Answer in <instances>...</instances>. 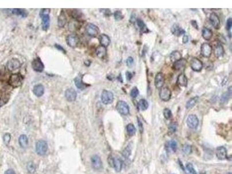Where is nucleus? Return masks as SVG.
Wrapping results in <instances>:
<instances>
[{
	"label": "nucleus",
	"instance_id": "obj_1",
	"mask_svg": "<svg viewBox=\"0 0 232 174\" xmlns=\"http://www.w3.org/2000/svg\"><path fill=\"white\" fill-rule=\"evenodd\" d=\"M49 9H42L40 12V16L42 19V28L44 31H47L49 27Z\"/></svg>",
	"mask_w": 232,
	"mask_h": 174
},
{
	"label": "nucleus",
	"instance_id": "obj_2",
	"mask_svg": "<svg viewBox=\"0 0 232 174\" xmlns=\"http://www.w3.org/2000/svg\"><path fill=\"white\" fill-rule=\"evenodd\" d=\"M48 146L47 142L44 140H39L37 142L36 144V151L39 156L45 155L48 150Z\"/></svg>",
	"mask_w": 232,
	"mask_h": 174
},
{
	"label": "nucleus",
	"instance_id": "obj_3",
	"mask_svg": "<svg viewBox=\"0 0 232 174\" xmlns=\"http://www.w3.org/2000/svg\"><path fill=\"white\" fill-rule=\"evenodd\" d=\"M23 80V78L20 74H13L11 76L8 83L11 86L14 87V88H16L22 84Z\"/></svg>",
	"mask_w": 232,
	"mask_h": 174
},
{
	"label": "nucleus",
	"instance_id": "obj_4",
	"mask_svg": "<svg viewBox=\"0 0 232 174\" xmlns=\"http://www.w3.org/2000/svg\"><path fill=\"white\" fill-rule=\"evenodd\" d=\"M116 109L119 113L122 115H127L129 113V107L127 102L123 100H120L116 105Z\"/></svg>",
	"mask_w": 232,
	"mask_h": 174
},
{
	"label": "nucleus",
	"instance_id": "obj_5",
	"mask_svg": "<svg viewBox=\"0 0 232 174\" xmlns=\"http://www.w3.org/2000/svg\"><path fill=\"white\" fill-rule=\"evenodd\" d=\"M101 100L102 103L105 105L110 104L113 102L114 95L111 91L103 90L101 95Z\"/></svg>",
	"mask_w": 232,
	"mask_h": 174
},
{
	"label": "nucleus",
	"instance_id": "obj_6",
	"mask_svg": "<svg viewBox=\"0 0 232 174\" xmlns=\"http://www.w3.org/2000/svg\"><path fill=\"white\" fill-rule=\"evenodd\" d=\"M85 30L86 33L91 37H96L99 33V28L92 23H88L87 24Z\"/></svg>",
	"mask_w": 232,
	"mask_h": 174
},
{
	"label": "nucleus",
	"instance_id": "obj_7",
	"mask_svg": "<svg viewBox=\"0 0 232 174\" xmlns=\"http://www.w3.org/2000/svg\"><path fill=\"white\" fill-rule=\"evenodd\" d=\"M212 48L208 43H203L201 46V54L202 56L209 58L212 53Z\"/></svg>",
	"mask_w": 232,
	"mask_h": 174
},
{
	"label": "nucleus",
	"instance_id": "obj_8",
	"mask_svg": "<svg viewBox=\"0 0 232 174\" xmlns=\"http://www.w3.org/2000/svg\"><path fill=\"white\" fill-rule=\"evenodd\" d=\"M187 125L191 129H196L198 125V119L194 114H190L188 116L187 119Z\"/></svg>",
	"mask_w": 232,
	"mask_h": 174
},
{
	"label": "nucleus",
	"instance_id": "obj_9",
	"mask_svg": "<svg viewBox=\"0 0 232 174\" xmlns=\"http://www.w3.org/2000/svg\"><path fill=\"white\" fill-rule=\"evenodd\" d=\"M190 65L192 69L197 72L200 71L203 67L202 62L196 57H194L190 61Z\"/></svg>",
	"mask_w": 232,
	"mask_h": 174
},
{
	"label": "nucleus",
	"instance_id": "obj_10",
	"mask_svg": "<svg viewBox=\"0 0 232 174\" xmlns=\"http://www.w3.org/2000/svg\"><path fill=\"white\" fill-rule=\"evenodd\" d=\"M159 96L162 100L167 102L171 99V91L168 87H163L160 91Z\"/></svg>",
	"mask_w": 232,
	"mask_h": 174
},
{
	"label": "nucleus",
	"instance_id": "obj_11",
	"mask_svg": "<svg viewBox=\"0 0 232 174\" xmlns=\"http://www.w3.org/2000/svg\"><path fill=\"white\" fill-rule=\"evenodd\" d=\"M91 164L92 168L95 170H100L102 168V161L101 158L98 155H94L91 158Z\"/></svg>",
	"mask_w": 232,
	"mask_h": 174
},
{
	"label": "nucleus",
	"instance_id": "obj_12",
	"mask_svg": "<svg viewBox=\"0 0 232 174\" xmlns=\"http://www.w3.org/2000/svg\"><path fill=\"white\" fill-rule=\"evenodd\" d=\"M32 66L33 69L37 72H42L44 69V65L39 57H37L33 60Z\"/></svg>",
	"mask_w": 232,
	"mask_h": 174
},
{
	"label": "nucleus",
	"instance_id": "obj_13",
	"mask_svg": "<svg viewBox=\"0 0 232 174\" xmlns=\"http://www.w3.org/2000/svg\"><path fill=\"white\" fill-rule=\"evenodd\" d=\"M21 66L19 61L16 58H12L7 63V68L9 71H12L19 69Z\"/></svg>",
	"mask_w": 232,
	"mask_h": 174
},
{
	"label": "nucleus",
	"instance_id": "obj_14",
	"mask_svg": "<svg viewBox=\"0 0 232 174\" xmlns=\"http://www.w3.org/2000/svg\"><path fill=\"white\" fill-rule=\"evenodd\" d=\"M164 82L165 80L164 74L161 72L157 73L154 79V85L156 88H161L164 84Z\"/></svg>",
	"mask_w": 232,
	"mask_h": 174
},
{
	"label": "nucleus",
	"instance_id": "obj_15",
	"mask_svg": "<svg viewBox=\"0 0 232 174\" xmlns=\"http://www.w3.org/2000/svg\"><path fill=\"white\" fill-rule=\"evenodd\" d=\"M67 43L71 48L76 47L79 42V38L76 34H70L67 37Z\"/></svg>",
	"mask_w": 232,
	"mask_h": 174
},
{
	"label": "nucleus",
	"instance_id": "obj_16",
	"mask_svg": "<svg viewBox=\"0 0 232 174\" xmlns=\"http://www.w3.org/2000/svg\"><path fill=\"white\" fill-rule=\"evenodd\" d=\"M216 156L217 158L220 160H223L227 157V150L223 146H219L216 148Z\"/></svg>",
	"mask_w": 232,
	"mask_h": 174
},
{
	"label": "nucleus",
	"instance_id": "obj_17",
	"mask_svg": "<svg viewBox=\"0 0 232 174\" xmlns=\"http://www.w3.org/2000/svg\"><path fill=\"white\" fill-rule=\"evenodd\" d=\"M210 20L215 29H219L220 28V20L218 16L215 13L212 12L211 13Z\"/></svg>",
	"mask_w": 232,
	"mask_h": 174
},
{
	"label": "nucleus",
	"instance_id": "obj_18",
	"mask_svg": "<svg viewBox=\"0 0 232 174\" xmlns=\"http://www.w3.org/2000/svg\"><path fill=\"white\" fill-rule=\"evenodd\" d=\"M171 33L176 36H181L182 34H185V31L183 28H181L178 24H174L171 28Z\"/></svg>",
	"mask_w": 232,
	"mask_h": 174
},
{
	"label": "nucleus",
	"instance_id": "obj_19",
	"mask_svg": "<svg viewBox=\"0 0 232 174\" xmlns=\"http://www.w3.org/2000/svg\"><path fill=\"white\" fill-rule=\"evenodd\" d=\"M65 97L69 102H73L76 99L77 93L76 91L73 88H69L65 92Z\"/></svg>",
	"mask_w": 232,
	"mask_h": 174
},
{
	"label": "nucleus",
	"instance_id": "obj_20",
	"mask_svg": "<svg viewBox=\"0 0 232 174\" xmlns=\"http://www.w3.org/2000/svg\"><path fill=\"white\" fill-rule=\"evenodd\" d=\"M213 36V33L211 29L204 27L202 30V37L204 40L207 41H210Z\"/></svg>",
	"mask_w": 232,
	"mask_h": 174
},
{
	"label": "nucleus",
	"instance_id": "obj_21",
	"mask_svg": "<svg viewBox=\"0 0 232 174\" xmlns=\"http://www.w3.org/2000/svg\"><path fill=\"white\" fill-rule=\"evenodd\" d=\"M45 92L44 87L42 84H38L34 86L33 92L34 94L37 97L42 96Z\"/></svg>",
	"mask_w": 232,
	"mask_h": 174
},
{
	"label": "nucleus",
	"instance_id": "obj_22",
	"mask_svg": "<svg viewBox=\"0 0 232 174\" xmlns=\"http://www.w3.org/2000/svg\"><path fill=\"white\" fill-rule=\"evenodd\" d=\"M187 63V61L184 59V58H181V59L176 62L173 63V67L175 70H179L183 68Z\"/></svg>",
	"mask_w": 232,
	"mask_h": 174
},
{
	"label": "nucleus",
	"instance_id": "obj_23",
	"mask_svg": "<svg viewBox=\"0 0 232 174\" xmlns=\"http://www.w3.org/2000/svg\"><path fill=\"white\" fill-rule=\"evenodd\" d=\"M113 167L114 168V169L116 172H119L121 171L123 167V161L119 157L114 158Z\"/></svg>",
	"mask_w": 232,
	"mask_h": 174
},
{
	"label": "nucleus",
	"instance_id": "obj_24",
	"mask_svg": "<svg viewBox=\"0 0 232 174\" xmlns=\"http://www.w3.org/2000/svg\"><path fill=\"white\" fill-rule=\"evenodd\" d=\"M19 144L22 148L25 149L28 146V139L26 135H22L19 138Z\"/></svg>",
	"mask_w": 232,
	"mask_h": 174
},
{
	"label": "nucleus",
	"instance_id": "obj_25",
	"mask_svg": "<svg viewBox=\"0 0 232 174\" xmlns=\"http://www.w3.org/2000/svg\"><path fill=\"white\" fill-rule=\"evenodd\" d=\"M224 48L221 44H217L214 48V53L216 57L219 58L222 57L224 54Z\"/></svg>",
	"mask_w": 232,
	"mask_h": 174
},
{
	"label": "nucleus",
	"instance_id": "obj_26",
	"mask_svg": "<svg viewBox=\"0 0 232 174\" xmlns=\"http://www.w3.org/2000/svg\"><path fill=\"white\" fill-rule=\"evenodd\" d=\"M177 84L181 86H186L187 85V78L184 74H181L177 78Z\"/></svg>",
	"mask_w": 232,
	"mask_h": 174
},
{
	"label": "nucleus",
	"instance_id": "obj_27",
	"mask_svg": "<svg viewBox=\"0 0 232 174\" xmlns=\"http://www.w3.org/2000/svg\"><path fill=\"white\" fill-rule=\"evenodd\" d=\"M100 42L101 46L106 48L109 45L110 43V39L107 35L103 34H101L100 36Z\"/></svg>",
	"mask_w": 232,
	"mask_h": 174
},
{
	"label": "nucleus",
	"instance_id": "obj_28",
	"mask_svg": "<svg viewBox=\"0 0 232 174\" xmlns=\"http://www.w3.org/2000/svg\"><path fill=\"white\" fill-rule=\"evenodd\" d=\"M181 58H182V55L178 51H173L170 55V60L173 63H175L177 61L180 60Z\"/></svg>",
	"mask_w": 232,
	"mask_h": 174
},
{
	"label": "nucleus",
	"instance_id": "obj_29",
	"mask_svg": "<svg viewBox=\"0 0 232 174\" xmlns=\"http://www.w3.org/2000/svg\"><path fill=\"white\" fill-rule=\"evenodd\" d=\"M67 22V18L66 16L63 12H62L60 15L58 16L57 19V24L60 27H63Z\"/></svg>",
	"mask_w": 232,
	"mask_h": 174
},
{
	"label": "nucleus",
	"instance_id": "obj_30",
	"mask_svg": "<svg viewBox=\"0 0 232 174\" xmlns=\"http://www.w3.org/2000/svg\"><path fill=\"white\" fill-rule=\"evenodd\" d=\"M231 86H230L227 91L222 95L221 99V103L223 104L226 103L228 101L229 99L231 97Z\"/></svg>",
	"mask_w": 232,
	"mask_h": 174
},
{
	"label": "nucleus",
	"instance_id": "obj_31",
	"mask_svg": "<svg viewBox=\"0 0 232 174\" xmlns=\"http://www.w3.org/2000/svg\"><path fill=\"white\" fill-rule=\"evenodd\" d=\"M107 53V51L105 47L100 46L98 47L96 49V55L99 58H103L106 56Z\"/></svg>",
	"mask_w": 232,
	"mask_h": 174
},
{
	"label": "nucleus",
	"instance_id": "obj_32",
	"mask_svg": "<svg viewBox=\"0 0 232 174\" xmlns=\"http://www.w3.org/2000/svg\"><path fill=\"white\" fill-rule=\"evenodd\" d=\"M12 13L17 16H20L23 18H25L27 16L28 13L27 11L23 9H13L12 10Z\"/></svg>",
	"mask_w": 232,
	"mask_h": 174
},
{
	"label": "nucleus",
	"instance_id": "obj_33",
	"mask_svg": "<svg viewBox=\"0 0 232 174\" xmlns=\"http://www.w3.org/2000/svg\"><path fill=\"white\" fill-rule=\"evenodd\" d=\"M137 24L138 27H139L140 30L144 33H148L149 32V29L147 28L146 24H144L143 21L140 19H138L137 20Z\"/></svg>",
	"mask_w": 232,
	"mask_h": 174
},
{
	"label": "nucleus",
	"instance_id": "obj_34",
	"mask_svg": "<svg viewBox=\"0 0 232 174\" xmlns=\"http://www.w3.org/2000/svg\"><path fill=\"white\" fill-rule=\"evenodd\" d=\"M74 83L77 86V88L80 90H84L85 88H86V84H85L81 80V78L80 77H77L74 79Z\"/></svg>",
	"mask_w": 232,
	"mask_h": 174
},
{
	"label": "nucleus",
	"instance_id": "obj_35",
	"mask_svg": "<svg viewBox=\"0 0 232 174\" xmlns=\"http://www.w3.org/2000/svg\"><path fill=\"white\" fill-rule=\"evenodd\" d=\"M138 107L141 110L144 111L149 107V103L146 99H142L138 102Z\"/></svg>",
	"mask_w": 232,
	"mask_h": 174
},
{
	"label": "nucleus",
	"instance_id": "obj_36",
	"mask_svg": "<svg viewBox=\"0 0 232 174\" xmlns=\"http://www.w3.org/2000/svg\"><path fill=\"white\" fill-rule=\"evenodd\" d=\"M198 96H196L194 98H191L186 103V108L187 109H190L192 108H193L196 104L197 102L198 101Z\"/></svg>",
	"mask_w": 232,
	"mask_h": 174
},
{
	"label": "nucleus",
	"instance_id": "obj_37",
	"mask_svg": "<svg viewBox=\"0 0 232 174\" xmlns=\"http://www.w3.org/2000/svg\"><path fill=\"white\" fill-rule=\"evenodd\" d=\"M27 169L30 173H34L36 171V165L33 161H29L27 164Z\"/></svg>",
	"mask_w": 232,
	"mask_h": 174
},
{
	"label": "nucleus",
	"instance_id": "obj_38",
	"mask_svg": "<svg viewBox=\"0 0 232 174\" xmlns=\"http://www.w3.org/2000/svg\"><path fill=\"white\" fill-rule=\"evenodd\" d=\"M126 129H127V132L128 135L129 136H130L134 135L135 132H136V128H135V126L132 124H128L127 127H126Z\"/></svg>",
	"mask_w": 232,
	"mask_h": 174
},
{
	"label": "nucleus",
	"instance_id": "obj_39",
	"mask_svg": "<svg viewBox=\"0 0 232 174\" xmlns=\"http://www.w3.org/2000/svg\"><path fill=\"white\" fill-rule=\"evenodd\" d=\"M131 150H132V148L131 147L128 145L127 146L123 151L122 152V155L125 158H128L130 156L131 154Z\"/></svg>",
	"mask_w": 232,
	"mask_h": 174
},
{
	"label": "nucleus",
	"instance_id": "obj_40",
	"mask_svg": "<svg viewBox=\"0 0 232 174\" xmlns=\"http://www.w3.org/2000/svg\"><path fill=\"white\" fill-rule=\"evenodd\" d=\"M182 151L185 154H190L192 152V146L189 144H185L182 148Z\"/></svg>",
	"mask_w": 232,
	"mask_h": 174
},
{
	"label": "nucleus",
	"instance_id": "obj_41",
	"mask_svg": "<svg viewBox=\"0 0 232 174\" xmlns=\"http://www.w3.org/2000/svg\"><path fill=\"white\" fill-rule=\"evenodd\" d=\"M114 17L115 20L119 21L122 20L124 18V15H123L122 12L120 11H115L114 13Z\"/></svg>",
	"mask_w": 232,
	"mask_h": 174
},
{
	"label": "nucleus",
	"instance_id": "obj_42",
	"mask_svg": "<svg viewBox=\"0 0 232 174\" xmlns=\"http://www.w3.org/2000/svg\"><path fill=\"white\" fill-rule=\"evenodd\" d=\"M169 146L170 148V149L173 152H175L177 151V143L175 140H172L169 142Z\"/></svg>",
	"mask_w": 232,
	"mask_h": 174
},
{
	"label": "nucleus",
	"instance_id": "obj_43",
	"mask_svg": "<svg viewBox=\"0 0 232 174\" xmlns=\"http://www.w3.org/2000/svg\"><path fill=\"white\" fill-rule=\"evenodd\" d=\"M163 114H164V117H165L166 119H171V117H172V113H171V111L169 109H168V108L164 109V111H163Z\"/></svg>",
	"mask_w": 232,
	"mask_h": 174
},
{
	"label": "nucleus",
	"instance_id": "obj_44",
	"mask_svg": "<svg viewBox=\"0 0 232 174\" xmlns=\"http://www.w3.org/2000/svg\"><path fill=\"white\" fill-rule=\"evenodd\" d=\"M169 131L171 133H175L177 129V124L176 123H172L169 125Z\"/></svg>",
	"mask_w": 232,
	"mask_h": 174
},
{
	"label": "nucleus",
	"instance_id": "obj_45",
	"mask_svg": "<svg viewBox=\"0 0 232 174\" xmlns=\"http://www.w3.org/2000/svg\"><path fill=\"white\" fill-rule=\"evenodd\" d=\"M139 90L138 89L136 88V87H134V88L131 90V92H130V95L132 98H136L138 95H139Z\"/></svg>",
	"mask_w": 232,
	"mask_h": 174
},
{
	"label": "nucleus",
	"instance_id": "obj_46",
	"mask_svg": "<svg viewBox=\"0 0 232 174\" xmlns=\"http://www.w3.org/2000/svg\"><path fill=\"white\" fill-rule=\"evenodd\" d=\"M186 168L187 169V171L191 173V174H197V172L196 171V170L194 169L193 165L190 163H188L186 165Z\"/></svg>",
	"mask_w": 232,
	"mask_h": 174
},
{
	"label": "nucleus",
	"instance_id": "obj_47",
	"mask_svg": "<svg viewBox=\"0 0 232 174\" xmlns=\"http://www.w3.org/2000/svg\"><path fill=\"white\" fill-rule=\"evenodd\" d=\"M11 135L9 133H7V134H5L4 135V136L3 137V140H4V143L7 145H8L9 143L10 140H11Z\"/></svg>",
	"mask_w": 232,
	"mask_h": 174
},
{
	"label": "nucleus",
	"instance_id": "obj_48",
	"mask_svg": "<svg viewBox=\"0 0 232 174\" xmlns=\"http://www.w3.org/2000/svg\"><path fill=\"white\" fill-rule=\"evenodd\" d=\"M232 26V19L231 18H229L227 19V22H226V28H227V30L228 31H229Z\"/></svg>",
	"mask_w": 232,
	"mask_h": 174
},
{
	"label": "nucleus",
	"instance_id": "obj_49",
	"mask_svg": "<svg viewBox=\"0 0 232 174\" xmlns=\"http://www.w3.org/2000/svg\"><path fill=\"white\" fill-rule=\"evenodd\" d=\"M133 64H134V59L131 56H130L127 59V65L128 66L131 67L132 66Z\"/></svg>",
	"mask_w": 232,
	"mask_h": 174
},
{
	"label": "nucleus",
	"instance_id": "obj_50",
	"mask_svg": "<svg viewBox=\"0 0 232 174\" xmlns=\"http://www.w3.org/2000/svg\"><path fill=\"white\" fill-rule=\"evenodd\" d=\"M137 119H137V121H138V127H139V131H140V133H141V134H142V133H143V124H142V122H141L140 120V119H139L138 117Z\"/></svg>",
	"mask_w": 232,
	"mask_h": 174
},
{
	"label": "nucleus",
	"instance_id": "obj_51",
	"mask_svg": "<svg viewBox=\"0 0 232 174\" xmlns=\"http://www.w3.org/2000/svg\"><path fill=\"white\" fill-rule=\"evenodd\" d=\"M108 163L111 167H113L114 158L111 156H109L108 157Z\"/></svg>",
	"mask_w": 232,
	"mask_h": 174
},
{
	"label": "nucleus",
	"instance_id": "obj_52",
	"mask_svg": "<svg viewBox=\"0 0 232 174\" xmlns=\"http://www.w3.org/2000/svg\"><path fill=\"white\" fill-rule=\"evenodd\" d=\"M132 73H130L129 71H127V72H126V78H127V80H128V81L131 80V78H132Z\"/></svg>",
	"mask_w": 232,
	"mask_h": 174
},
{
	"label": "nucleus",
	"instance_id": "obj_53",
	"mask_svg": "<svg viewBox=\"0 0 232 174\" xmlns=\"http://www.w3.org/2000/svg\"><path fill=\"white\" fill-rule=\"evenodd\" d=\"M188 41H189L188 36H187V35H186V34H184V36H183V38H182L183 43V44H186V43L188 42Z\"/></svg>",
	"mask_w": 232,
	"mask_h": 174
},
{
	"label": "nucleus",
	"instance_id": "obj_54",
	"mask_svg": "<svg viewBox=\"0 0 232 174\" xmlns=\"http://www.w3.org/2000/svg\"><path fill=\"white\" fill-rule=\"evenodd\" d=\"M5 174H16V173L12 169H9L5 171Z\"/></svg>",
	"mask_w": 232,
	"mask_h": 174
},
{
	"label": "nucleus",
	"instance_id": "obj_55",
	"mask_svg": "<svg viewBox=\"0 0 232 174\" xmlns=\"http://www.w3.org/2000/svg\"><path fill=\"white\" fill-rule=\"evenodd\" d=\"M191 24L193 26V27H194L195 28H196L198 30V24H197V22L196 20H192L191 21Z\"/></svg>",
	"mask_w": 232,
	"mask_h": 174
},
{
	"label": "nucleus",
	"instance_id": "obj_56",
	"mask_svg": "<svg viewBox=\"0 0 232 174\" xmlns=\"http://www.w3.org/2000/svg\"><path fill=\"white\" fill-rule=\"evenodd\" d=\"M55 47H56L57 49H59V50H60V51H62V52H64L65 53L66 52L65 51V49H64V48H63V47H61V45H59L56 44V45H55Z\"/></svg>",
	"mask_w": 232,
	"mask_h": 174
},
{
	"label": "nucleus",
	"instance_id": "obj_57",
	"mask_svg": "<svg viewBox=\"0 0 232 174\" xmlns=\"http://www.w3.org/2000/svg\"><path fill=\"white\" fill-rule=\"evenodd\" d=\"M226 174H231V173H230V172H229V173H226Z\"/></svg>",
	"mask_w": 232,
	"mask_h": 174
}]
</instances>
